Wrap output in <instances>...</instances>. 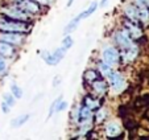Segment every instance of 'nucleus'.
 <instances>
[{"instance_id": "12", "label": "nucleus", "mask_w": 149, "mask_h": 140, "mask_svg": "<svg viewBox=\"0 0 149 140\" xmlns=\"http://www.w3.org/2000/svg\"><path fill=\"white\" fill-rule=\"evenodd\" d=\"M93 118V110L87 107L86 104L79 107V115H78V123H86L90 122Z\"/></svg>"}, {"instance_id": "4", "label": "nucleus", "mask_w": 149, "mask_h": 140, "mask_svg": "<svg viewBox=\"0 0 149 140\" xmlns=\"http://www.w3.org/2000/svg\"><path fill=\"white\" fill-rule=\"evenodd\" d=\"M1 12L4 13L6 17H9V19H12V20H19V21H29V20H31V16H29L28 12L23 11V9L20 8V7H17L16 4L3 9Z\"/></svg>"}, {"instance_id": "33", "label": "nucleus", "mask_w": 149, "mask_h": 140, "mask_svg": "<svg viewBox=\"0 0 149 140\" xmlns=\"http://www.w3.org/2000/svg\"><path fill=\"white\" fill-rule=\"evenodd\" d=\"M59 83V77H56V82H53V85L56 86V85H58Z\"/></svg>"}, {"instance_id": "18", "label": "nucleus", "mask_w": 149, "mask_h": 140, "mask_svg": "<svg viewBox=\"0 0 149 140\" xmlns=\"http://www.w3.org/2000/svg\"><path fill=\"white\" fill-rule=\"evenodd\" d=\"M98 71L102 74V77H104V78H108V77L113 73V71H112V66H111V65H108V64H106L104 61L99 62Z\"/></svg>"}, {"instance_id": "9", "label": "nucleus", "mask_w": 149, "mask_h": 140, "mask_svg": "<svg viewBox=\"0 0 149 140\" xmlns=\"http://www.w3.org/2000/svg\"><path fill=\"white\" fill-rule=\"evenodd\" d=\"M115 42L118 44V46L120 49H127L133 44L132 38L130 37V34H128V32H127L125 29H124V31L116 32L115 33Z\"/></svg>"}, {"instance_id": "3", "label": "nucleus", "mask_w": 149, "mask_h": 140, "mask_svg": "<svg viewBox=\"0 0 149 140\" xmlns=\"http://www.w3.org/2000/svg\"><path fill=\"white\" fill-rule=\"evenodd\" d=\"M68 50H65V49L62 48V46H59L58 49H56L54 52H49V50H45L42 52L41 57L42 60L46 62L48 65H50V66H54V65L59 64V62L62 61V58L65 57V53Z\"/></svg>"}, {"instance_id": "31", "label": "nucleus", "mask_w": 149, "mask_h": 140, "mask_svg": "<svg viewBox=\"0 0 149 140\" xmlns=\"http://www.w3.org/2000/svg\"><path fill=\"white\" fill-rule=\"evenodd\" d=\"M145 1L146 0H135L136 6H145Z\"/></svg>"}, {"instance_id": "17", "label": "nucleus", "mask_w": 149, "mask_h": 140, "mask_svg": "<svg viewBox=\"0 0 149 140\" xmlns=\"http://www.w3.org/2000/svg\"><path fill=\"white\" fill-rule=\"evenodd\" d=\"M137 19L141 22L149 21V8L146 6H137Z\"/></svg>"}, {"instance_id": "2", "label": "nucleus", "mask_w": 149, "mask_h": 140, "mask_svg": "<svg viewBox=\"0 0 149 140\" xmlns=\"http://www.w3.org/2000/svg\"><path fill=\"white\" fill-rule=\"evenodd\" d=\"M98 6H99V3H96V1H93V3H91L90 6L87 7V8L84 9L83 12H81V13H79L77 17H74V19L68 24V27L65 28V32H66V33H70L71 31H74V29L78 27V24L82 21V20H83V19H87L90 15H93L94 12L98 9Z\"/></svg>"}, {"instance_id": "30", "label": "nucleus", "mask_w": 149, "mask_h": 140, "mask_svg": "<svg viewBox=\"0 0 149 140\" xmlns=\"http://www.w3.org/2000/svg\"><path fill=\"white\" fill-rule=\"evenodd\" d=\"M38 4H50V0H34Z\"/></svg>"}, {"instance_id": "25", "label": "nucleus", "mask_w": 149, "mask_h": 140, "mask_svg": "<svg viewBox=\"0 0 149 140\" xmlns=\"http://www.w3.org/2000/svg\"><path fill=\"white\" fill-rule=\"evenodd\" d=\"M73 44H74V40H73V37L71 36H66L65 38L62 40V44H61V46L63 49H65V50H69V49L71 48V46H73Z\"/></svg>"}, {"instance_id": "27", "label": "nucleus", "mask_w": 149, "mask_h": 140, "mask_svg": "<svg viewBox=\"0 0 149 140\" xmlns=\"http://www.w3.org/2000/svg\"><path fill=\"white\" fill-rule=\"evenodd\" d=\"M66 106H68V103H66L65 101H62L61 99V102L58 103V106H57V110H56V112H59V111H62L63 108H66Z\"/></svg>"}, {"instance_id": "1", "label": "nucleus", "mask_w": 149, "mask_h": 140, "mask_svg": "<svg viewBox=\"0 0 149 140\" xmlns=\"http://www.w3.org/2000/svg\"><path fill=\"white\" fill-rule=\"evenodd\" d=\"M0 29L4 32L25 33L31 31V25L28 24V21H19V20H12L9 17H3L0 20Z\"/></svg>"}, {"instance_id": "28", "label": "nucleus", "mask_w": 149, "mask_h": 140, "mask_svg": "<svg viewBox=\"0 0 149 140\" xmlns=\"http://www.w3.org/2000/svg\"><path fill=\"white\" fill-rule=\"evenodd\" d=\"M6 69H7V62L4 61L3 58H0V74L4 73V71H6Z\"/></svg>"}, {"instance_id": "35", "label": "nucleus", "mask_w": 149, "mask_h": 140, "mask_svg": "<svg viewBox=\"0 0 149 140\" xmlns=\"http://www.w3.org/2000/svg\"><path fill=\"white\" fill-rule=\"evenodd\" d=\"M145 6H146V7H148V8H149V0H146V1H145Z\"/></svg>"}, {"instance_id": "32", "label": "nucleus", "mask_w": 149, "mask_h": 140, "mask_svg": "<svg viewBox=\"0 0 149 140\" xmlns=\"http://www.w3.org/2000/svg\"><path fill=\"white\" fill-rule=\"evenodd\" d=\"M107 1H108V0H102V1H100V4H99V6H100V7H104V6H106V4H107Z\"/></svg>"}, {"instance_id": "11", "label": "nucleus", "mask_w": 149, "mask_h": 140, "mask_svg": "<svg viewBox=\"0 0 149 140\" xmlns=\"http://www.w3.org/2000/svg\"><path fill=\"white\" fill-rule=\"evenodd\" d=\"M104 132L108 137H118L121 135V127L115 122H110L104 127Z\"/></svg>"}, {"instance_id": "20", "label": "nucleus", "mask_w": 149, "mask_h": 140, "mask_svg": "<svg viewBox=\"0 0 149 140\" xmlns=\"http://www.w3.org/2000/svg\"><path fill=\"white\" fill-rule=\"evenodd\" d=\"M29 119V114H24V115H20V116H17V118H15L11 122V126L13 127V128H17V127H21L24 123H26Z\"/></svg>"}, {"instance_id": "8", "label": "nucleus", "mask_w": 149, "mask_h": 140, "mask_svg": "<svg viewBox=\"0 0 149 140\" xmlns=\"http://www.w3.org/2000/svg\"><path fill=\"white\" fill-rule=\"evenodd\" d=\"M16 6L20 7L23 11L28 12L29 15H34L40 12V4L34 0H16Z\"/></svg>"}, {"instance_id": "15", "label": "nucleus", "mask_w": 149, "mask_h": 140, "mask_svg": "<svg viewBox=\"0 0 149 140\" xmlns=\"http://www.w3.org/2000/svg\"><path fill=\"white\" fill-rule=\"evenodd\" d=\"M124 15L127 16V19L131 21H137V6L133 4H127L124 7Z\"/></svg>"}, {"instance_id": "13", "label": "nucleus", "mask_w": 149, "mask_h": 140, "mask_svg": "<svg viewBox=\"0 0 149 140\" xmlns=\"http://www.w3.org/2000/svg\"><path fill=\"white\" fill-rule=\"evenodd\" d=\"M139 54V49L136 45H131L130 48L127 49H123V58L125 62H132L136 60V57H137Z\"/></svg>"}, {"instance_id": "6", "label": "nucleus", "mask_w": 149, "mask_h": 140, "mask_svg": "<svg viewBox=\"0 0 149 140\" xmlns=\"http://www.w3.org/2000/svg\"><path fill=\"white\" fill-rule=\"evenodd\" d=\"M107 79L111 86V90H112L113 92H116V94L121 92L125 89V79H124V77L121 76L120 73H118V71H113Z\"/></svg>"}, {"instance_id": "23", "label": "nucleus", "mask_w": 149, "mask_h": 140, "mask_svg": "<svg viewBox=\"0 0 149 140\" xmlns=\"http://www.w3.org/2000/svg\"><path fill=\"white\" fill-rule=\"evenodd\" d=\"M11 92L12 94H13V97L16 99H19V98H21V97H23V90H21V87L20 86H17L16 83H12L11 85Z\"/></svg>"}, {"instance_id": "29", "label": "nucleus", "mask_w": 149, "mask_h": 140, "mask_svg": "<svg viewBox=\"0 0 149 140\" xmlns=\"http://www.w3.org/2000/svg\"><path fill=\"white\" fill-rule=\"evenodd\" d=\"M1 108H3V112H4V114H8V112H9V108H11V107H9L8 106V104H7L6 103V102H1Z\"/></svg>"}, {"instance_id": "16", "label": "nucleus", "mask_w": 149, "mask_h": 140, "mask_svg": "<svg viewBox=\"0 0 149 140\" xmlns=\"http://www.w3.org/2000/svg\"><path fill=\"white\" fill-rule=\"evenodd\" d=\"M93 83V89H94V91L96 92V94H104V92L108 90V86H107V82L104 81V79H102V78H98V79H95L94 82H91Z\"/></svg>"}, {"instance_id": "5", "label": "nucleus", "mask_w": 149, "mask_h": 140, "mask_svg": "<svg viewBox=\"0 0 149 140\" xmlns=\"http://www.w3.org/2000/svg\"><path fill=\"white\" fill-rule=\"evenodd\" d=\"M102 61L113 66V65L119 64V61H120V53L113 46H107V48H104L103 52H102Z\"/></svg>"}, {"instance_id": "10", "label": "nucleus", "mask_w": 149, "mask_h": 140, "mask_svg": "<svg viewBox=\"0 0 149 140\" xmlns=\"http://www.w3.org/2000/svg\"><path fill=\"white\" fill-rule=\"evenodd\" d=\"M124 29H125L127 32H128V34H130L131 38H140L141 36H143V32H141L140 27L136 24V21H131V20H128V21L124 22Z\"/></svg>"}, {"instance_id": "19", "label": "nucleus", "mask_w": 149, "mask_h": 140, "mask_svg": "<svg viewBox=\"0 0 149 140\" xmlns=\"http://www.w3.org/2000/svg\"><path fill=\"white\" fill-rule=\"evenodd\" d=\"M83 78H84V81H87V82H94L95 79L100 78V73L95 69H87L83 73Z\"/></svg>"}, {"instance_id": "26", "label": "nucleus", "mask_w": 149, "mask_h": 140, "mask_svg": "<svg viewBox=\"0 0 149 140\" xmlns=\"http://www.w3.org/2000/svg\"><path fill=\"white\" fill-rule=\"evenodd\" d=\"M61 99H62V97L59 95L58 98H57L56 101H54L53 103L50 104V108H49V116H52V115H53L54 112H56V110H57V106H58V103H59V102H61Z\"/></svg>"}, {"instance_id": "34", "label": "nucleus", "mask_w": 149, "mask_h": 140, "mask_svg": "<svg viewBox=\"0 0 149 140\" xmlns=\"http://www.w3.org/2000/svg\"><path fill=\"white\" fill-rule=\"evenodd\" d=\"M71 4H73V0H69V1H68V7H70Z\"/></svg>"}, {"instance_id": "22", "label": "nucleus", "mask_w": 149, "mask_h": 140, "mask_svg": "<svg viewBox=\"0 0 149 140\" xmlns=\"http://www.w3.org/2000/svg\"><path fill=\"white\" fill-rule=\"evenodd\" d=\"M106 118H107V111L104 108H98V111H96V114H95L96 123H103V122L106 120Z\"/></svg>"}, {"instance_id": "24", "label": "nucleus", "mask_w": 149, "mask_h": 140, "mask_svg": "<svg viewBox=\"0 0 149 140\" xmlns=\"http://www.w3.org/2000/svg\"><path fill=\"white\" fill-rule=\"evenodd\" d=\"M3 101L6 102L9 107H13L15 103H16V98L13 97V94H12V92H7V94H4V95H3Z\"/></svg>"}, {"instance_id": "21", "label": "nucleus", "mask_w": 149, "mask_h": 140, "mask_svg": "<svg viewBox=\"0 0 149 140\" xmlns=\"http://www.w3.org/2000/svg\"><path fill=\"white\" fill-rule=\"evenodd\" d=\"M84 104H86L87 107H90L91 110H96V108H99V106H100V103H99L98 99L93 98V97H90V95L84 97Z\"/></svg>"}, {"instance_id": "14", "label": "nucleus", "mask_w": 149, "mask_h": 140, "mask_svg": "<svg viewBox=\"0 0 149 140\" xmlns=\"http://www.w3.org/2000/svg\"><path fill=\"white\" fill-rule=\"evenodd\" d=\"M15 45L8 44L6 41H0V57L3 58H9V57L13 56V52H15Z\"/></svg>"}, {"instance_id": "7", "label": "nucleus", "mask_w": 149, "mask_h": 140, "mask_svg": "<svg viewBox=\"0 0 149 140\" xmlns=\"http://www.w3.org/2000/svg\"><path fill=\"white\" fill-rule=\"evenodd\" d=\"M23 33H19V32H0V41H6L12 45H19L23 42Z\"/></svg>"}]
</instances>
